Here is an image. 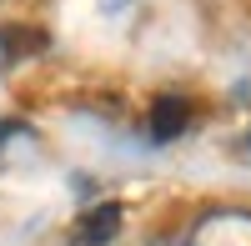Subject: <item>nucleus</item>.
I'll list each match as a JSON object with an SVG mask.
<instances>
[{
    "instance_id": "nucleus-5",
    "label": "nucleus",
    "mask_w": 251,
    "mask_h": 246,
    "mask_svg": "<svg viewBox=\"0 0 251 246\" xmlns=\"http://www.w3.org/2000/svg\"><path fill=\"white\" fill-rule=\"evenodd\" d=\"M156 246H181V241H156Z\"/></svg>"
},
{
    "instance_id": "nucleus-4",
    "label": "nucleus",
    "mask_w": 251,
    "mask_h": 246,
    "mask_svg": "<svg viewBox=\"0 0 251 246\" xmlns=\"http://www.w3.org/2000/svg\"><path fill=\"white\" fill-rule=\"evenodd\" d=\"M50 46V35L40 25H25V20H10L0 25V66H15V60H30Z\"/></svg>"
},
{
    "instance_id": "nucleus-1",
    "label": "nucleus",
    "mask_w": 251,
    "mask_h": 246,
    "mask_svg": "<svg viewBox=\"0 0 251 246\" xmlns=\"http://www.w3.org/2000/svg\"><path fill=\"white\" fill-rule=\"evenodd\" d=\"M121 221H126L121 201H96L66 226V246H111L121 236Z\"/></svg>"
},
{
    "instance_id": "nucleus-3",
    "label": "nucleus",
    "mask_w": 251,
    "mask_h": 246,
    "mask_svg": "<svg viewBox=\"0 0 251 246\" xmlns=\"http://www.w3.org/2000/svg\"><path fill=\"white\" fill-rule=\"evenodd\" d=\"M151 136L156 141H176V136H186L191 131V100L186 96H176V91H166V96H156L151 100Z\"/></svg>"
},
{
    "instance_id": "nucleus-2",
    "label": "nucleus",
    "mask_w": 251,
    "mask_h": 246,
    "mask_svg": "<svg viewBox=\"0 0 251 246\" xmlns=\"http://www.w3.org/2000/svg\"><path fill=\"white\" fill-rule=\"evenodd\" d=\"M186 246H251V211H236V206L206 211L191 226Z\"/></svg>"
}]
</instances>
